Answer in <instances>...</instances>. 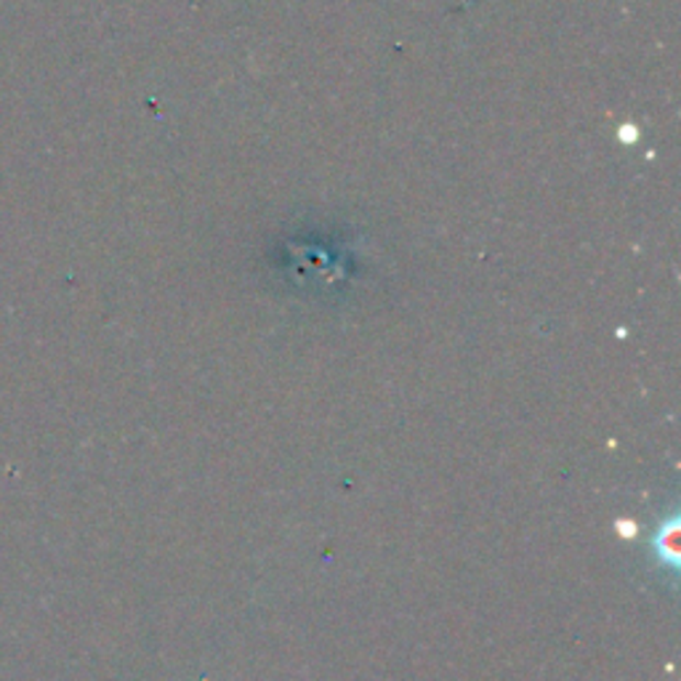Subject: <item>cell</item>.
Wrapping results in <instances>:
<instances>
[{
    "mask_svg": "<svg viewBox=\"0 0 681 681\" xmlns=\"http://www.w3.org/2000/svg\"><path fill=\"white\" fill-rule=\"evenodd\" d=\"M658 551H660V557L668 559V562L677 565V522H671V527L660 533Z\"/></svg>",
    "mask_w": 681,
    "mask_h": 681,
    "instance_id": "1",
    "label": "cell"
}]
</instances>
